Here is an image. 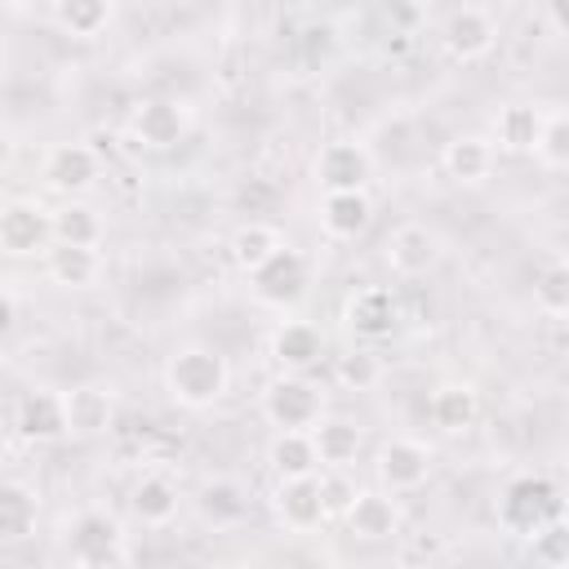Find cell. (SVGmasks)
I'll return each instance as SVG.
<instances>
[{
	"instance_id": "obj_1",
	"label": "cell",
	"mask_w": 569,
	"mask_h": 569,
	"mask_svg": "<svg viewBox=\"0 0 569 569\" xmlns=\"http://www.w3.org/2000/svg\"><path fill=\"white\" fill-rule=\"evenodd\" d=\"M227 387H231L227 356L209 342H182L164 360V391L182 409H209L227 396Z\"/></svg>"
},
{
	"instance_id": "obj_2",
	"label": "cell",
	"mask_w": 569,
	"mask_h": 569,
	"mask_svg": "<svg viewBox=\"0 0 569 569\" xmlns=\"http://www.w3.org/2000/svg\"><path fill=\"white\" fill-rule=\"evenodd\" d=\"M565 516V498L547 476H516L498 498V525L516 538H533Z\"/></svg>"
},
{
	"instance_id": "obj_3",
	"label": "cell",
	"mask_w": 569,
	"mask_h": 569,
	"mask_svg": "<svg viewBox=\"0 0 569 569\" xmlns=\"http://www.w3.org/2000/svg\"><path fill=\"white\" fill-rule=\"evenodd\" d=\"M262 418L276 431H311L325 418V391L302 373H280L262 387Z\"/></svg>"
},
{
	"instance_id": "obj_4",
	"label": "cell",
	"mask_w": 569,
	"mask_h": 569,
	"mask_svg": "<svg viewBox=\"0 0 569 569\" xmlns=\"http://www.w3.org/2000/svg\"><path fill=\"white\" fill-rule=\"evenodd\" d=\"M316 182L325 196L333 191H365L369 178H373V156L365 151V142L356 138H333L316 151Z\"/></svg>"
},
{
	"instance_id": "obj_5",
	"label": "cell",
	"mask_w": 569,
	"mask_h": 569,
	"mask_svg": "<svg viewBox=\"0 0 569 569\" xmlns=\"http://www.w3.org/2000/svg\"><path fill=\"white\" fill-rule=\"evenodd\" d=\"M373 471H378V489L409 493V489L427 485V476H431V449L422 440H413V436H391V440L378 445Z\"/></svg>"
},
{
	"instance_id": "obj_6",
	"label": "cell",
	"mask_w": 569,
	"mask_h": 569,
	"mask_svg": "<svg viewBox=\"0 0 569 569\" xmlns=\"http://www.w3.org/2000/svg\"><path fill=\"white\" fill-rule=\"evenodd\" d=\"M0 249L9 258H31L53 249V213H44L36 200H9L0 209Z\"/></svg>"
},
{
	"instance_id": "obj_7",
	"label": "cell",
	"mask_w": 569,
	"mask_h": 569,
	"mask_svg": "<svg viewBox=\"0 0 569 569\" xmlns=\"http://www.w3.org/2000/svg\"><path fill=\"white\" fill-rule=\"evenodd\" d=\"M249 289H253V298H258L262 307H271V311L298 307L302 293H307V258L284 244L267 267H258V271L249 276Z\"/></svg>"
},
{
	"instance_id": "obj_8",
	"label": "cell",
	"mask_w": 569,
	"mask_h": 569,
	"mask_svg": "<svg viewBox=\"0 0 569 569\" xmlns=\"http://www.w3.org/2000/svg\"><path fill=\"white\" fill-rule=\"evenodd\" d=\"M13 431H18L22 440H31V445H53V440L71 436L62 391H53V387H31V391H22V396L13 400Z\"/></svg>"
},
{
	"instance_id": "obj_9",
	"label": "cell",
	"mask_w": 569,
	"mask_h": 569,
	"mask_svg": "<svg viewBox=\"0 0 569 569\" xmlns=\"http://www.w3.org/2000/svg\"><path fill=\"white\" fill-rule=\"evenodd\" d=\"M440 44H445L449 58L476 62V58H485V53L498 44V22H493V13L480 9V4H458V9H449L445 22H440Z\"/></svg>"
},
{
	"instance_id": "obj_10",
	"label": "cell",
	"mask_w": 569,
	"mask_h": 569,
	"mask_svg": "<svg viewBox=\"0 0 569 569\" xmlns=\"http://www.w3.org/2000/svg\"><path fill=\"white\" fill-rule=\"evenodd\" d=\"M382 262L391 267L396 280H418L427 271H436L440 262V236L427 222H400L387 244H382Z\"/></svg>"
},
{
	"instance_id": "obj_11",
	"label": "cell",
	"mask_w": 569,
	"mask_h": 569,
	"mask_svg": "<svg viewBox=\"0 0 569 569\" xmlns=\"http://www.w3.org/2000/svg\"><path fill=\"white\" fill-rule=\"evenodd\" d=\"M191 129V111L178 102V98H142L129 116V133L133 142L151 147V151H169L187 138Z\"/></svg>"
},
{
	"instance_id": "obj_12",
	"label": "cell",
	"mask_w": 569,
	"mask_h": 569,
	"mask_svg": "<svg viewBox=\"0 0 569 569\" xmlns=\"http://www.w3.org/2000/svg\"><path fill=\"white\" fill-rule=\"evenodd\" d=\"M342 320H347V329H351L356 338L382 342V338H391V333L400 329V298H396L387 284H365V289H356V293L347 298Z\"/></svg>"
},
{
	"instance_id": "obj_13",
	"label": "cell",
	"mask_w": 569,
	"mask_h": 569,
	"mask_svg": "<svg viewBox=\"0 0 569 569\" xmlns=\"http://www.w3.org/2000/svg\"><path fill=\"white\" fill-rule=\"evenodd\" d=\"M98 173H102V160H98V151L89 142H58L44 156V182L67 200L84 196L98 182Z\"/></svg>"
},
{
	"instance_id": "obj_14",
	"label": "cell",
	"mask_w": 569,
	"mask_h": 569,
	"mask_svg": "<svg viewBox=\"0 0 569 569\" xmlns=\"http://www.w3.org/2000/svg\"><path fill=\"white\" fill-rule=\"evenodd\" d=\"M276 516L284 529L293 533H311L329 520L325 511V498H320V476H307V480H276Z\"/></svg>"
},
{
	"instance_id": "obj_15",
	"label": "cell",
	"mask_w": 569,
	"mask_h": 569,
	"mask_svg": "<svg viewBox=\"0 0 569 569\" xmlns=\"http://www.w3.org/2000/svg\"><path fill=\"white\" fill-rule=\"evenodd\" d=\"M62 400H67V427H71V436L93 440V436L111 431V422H116V396L102 382L67 387Z\"/></svg>"
},
{
	"instance_id": "obj_16",
	"label": "cell",
	"mask_w": 569,
	"mask_h": 569,
	"mask_svg": "<svg viewBox=\"0 0 569 569\" xmlns=\"http://www.w3.org/2000/svg\"><path fill=\"white\" fill-rule=\"evenodd\" d=\"M542 124H547V111L542 107H533V102H507L493 116V147L507 151V156H533L538 151V138H542Z\"/></svg>"
},
{
	"instance_id": "obj_17",
	"label": "cell",
	"mask_w": 569,
	"mask_h": 569,
	"mask_svg": "<svg viewBox=\"0 0 569 569\" xmlns=\"http://www.w3.org/2000/svg\"><path fill=\"white\" fill-rule=\"evenodd\" d=\"M325 356V333L311 320H280L271 333V360L280 373H307Z\"/></svg>"
},
{
	"instance_id": "obj_18",
	"label": "cell",
	"mask_w": 569,
	"mask_h": 569,
	"mask_svg": "<svg viewBox=\"0 0 569 569\" xmlns=\"http://www.w3.org/2000/svg\"><path fill=\"white\" fill-rule=\"evenodd\" d=\"M67 551H71V565L98 560V556H111V551H124L120 520L107 516V511H80L71 520V529H67Z\"/></svg>"
},
{
	"instance_id": "obj_19",
	"label": "cell",
	"mask_w": 569,
	"mask_h": 569,
	"mask_svg": "<svg viewBox=\"0 0 569 569\" xmlns=\"http://www.w3.org/2000/svg\"><path fill=\"white\" fill-rule=\"evenodd\" d=\"M360 542H382L400 529V507H396V493L387 489H360V498L351 502L347 520H342Z\"/></svg>"
},
{
	"instance_id": "obj_20",
	"label": "cell",
	"mask_w": 569,
	"mask_h": 569,
	"mask_svg": "<svg viewBox=\"0 0 569 569\" xmlns=\"http://www.w3.org/2000/svg\"><path fill=\"white\" fill-rule=\"evenodd\" d=\"M373 222V200L369 191H333L320 200V231L329 240H356Z\"/></svg>"
},
{
	"instance_id": "obj_21",
	"label": "cell",
	"mask_w": 569,
	"mask_h": 569,
	"mask_svg": "<svg viewBox=\"0 0 569 569\" xmlns=\"http://www.w3.org/2000/svg\"><path fill=\"white\" fill-rule=\"evenodd\" d=\"M493 160H498V147L485 133H458L440 151V164L453 182H485L493 173Z\"/></svg>"
},
{
	"instance_id": "obj_22",
	"label": "cell",
	"mask_w": 569,
	"mask_h": 569,
	"mask_svg": "<svg viewBox=\"0 0 569 569\" xmlns=\"http://www.w3.org/2000/svg\"><path fill=\"white\" fill-rule=\"evenodd\" d=\"M311 440H316V453H320L325 471H347L365 449V431L351 418H333V413H325L311 427Z\"/></svg>"
},
{
	"instance_id": "obj_23",
	"label": "cell",
	"mask_w": 569,
	"mask_h": 569,
	"mask_svg": "<svg viewBox=\"0 0 569 569\" xmlns=\"http://www.w3.org/2000/svg\"><path fill=\"white\" fill-rule=\"evenodd\" d=\"M178 485L169 480V476H160V471H147L142 480H133V489H129V511H133V520L138 525H147V529H164L173 516H178Z\"/></svg>"
},
{
	"instance_id": "obj_24",
	"label": "cell",
	"mask_w": 569,
	"mask_h": 569,
	"mask_svg": "<svg viewBox=\"0 0 569 569\" xmlns=\"http://www.w3.org/2000/svg\"><path fill=\"white\" fill-rule=\"evenodd\" d=\"M267 462L276 471V480H307L320 476V453L311 431H276L267 445Z\"/></svg>"
},
{
	"instance_id": "obj_25",
	"label": "cell",
	"mask_w": 569,
	"mask_h": 569,
	"mask_svg": "<svg viewBox=\"0 0 569 569\" xmlns=\"http://www.w3.org/2000/svg\"><path fill=\"white\" fill-rule=\"evenodd\" d=\"M196 511H200L204 525H213V529H231V525L244 520V511H249V493H244L240 480H231V476H213V480L200 485V493H196Z\"/></svg>"
},
{
	"instance_id": "obj_26",
	"label": "cell",
	"mask_w": 569,
	"mask_h": 569,
	"mask_svg": "<svg viewBox=\"0 0 569 569\" xmlns=\"http://www.w3.org/2000/svg\"><path fill=\"white\" fill-rule=\"evenodd\" d=\"M111 18H116L111 0H58V4H49V22L76 40H98L111 27Z\"/></svg>"
},
{
	"instance_id": "obj_27",
	"label": "cell",
	"mask_w": 569,
	"mask_h": 569,
	"mask_svg": "<svg viewBox=\"0 0 569 569\" xmlns=\"http://www.w3.org/2000/svg\"><path fill=\"white\" fill-rule=\"evenodd\" d=\"M280 249H284V236H280L271 222H258V218L240 222L236 236H231V262H236L244 276H253L258 267H267Z\"/></svg>"
},
{
	"instance_id": "obj_28",
	"label": "cell",
	"mask_w": 569,
	"mask_h": 569,
	"mask_svg": "<svg viewBox=\"0 0 569 569\" xmlns=\"http://www.w3.org/2000/svg\"><path fill=\"white\" fill-rule=\"evenodd\" d=\"M44 271L53 284L62 289H89L102 276V258L98 249H76V244H53L44 253Z\"/></svg>"
},
{
	"instance_id": "obj_29",
	"label": "cell",
	"mask_w": 569,
	"mask_h": 569,
	"mask_svg": "<svg viewBox=\"0 0 569 569\" xmlns=\"http://www.w3.org/2000/svg\"><path fill=\"white\" fill-rule=\"evenodd\" d=\"M431 422L440 431H467L476 418H480V396L471 382H445L431 391Z\"/></svg>"
},
{
	"instance_id": "obj_30",
	"label": "cell",
	"mask_w": 569,
	"mask_h": 569,
	"mask_svg": "<svg viewBox=\"0 0 569 569\" xmlns=\"http://www.w3.org/2000/svg\"><path fill=\"white\" fill-rule=\"evenodd\" d=\"M36 516H40V493L22 480H4V489H0V533H4V542H22L27 533H36Z\"/></svg>"
},
{
	"instance_id": "obj_31",
	"label": "cell",
	"mask_w": 569,
	"mask_h": 569,
	"mask_svg": "<svg viewBox=\"0 0 569 569\" xmlns=\"http://www.w3.org/2000/svg\"><path fill=\"white\" fill-rule=\"evenodd\" d=\"M102 240V218L84 200H62L53 209V244H76V249H98Z\"/></svg>"
},
{
	"instance_id": "obj_32",
	"label": "cell",
	"mask_w": 569,
	"mask_h": 569,
	"mask_svg": "<svg viewBox=\"0 0 569 569\" xmlns=\"http://www.w3.org/2000/svg\"><path fill=\"white\" fill-rule=\"evenodd\" d=\"M333 378H338V387H342V391H373V387H378V378H382V360H378L369 347H356V351L338 356Z\"/></svg>"
},
{
	"instance_id": "obj_33",
	"label": "cell",
	"mask_w": 569,
	"mask_h": 569,
	"mask_svg": "<svg viewBox=\"0 0 569 569\" xmlns=\"http://www.w3.org/2000/svg\"><path fill=\"white\" fill-rule=\"evenodd\" d=\"M533 302L542 316H569V262H547L533 280Z\"/></svg>"
},
{
	"instance_id": "obj_34",
	"label": "cell",
	"mask_w": 569,
	"mask_h": 569,
	"mask_svg": "<svg viewBox=\"0 0 569 569\" xmlns=\"http://www.w3.org/2000/svg\"><path fill=\"white\" fill-rule=\"evenodd\" d=\"M547 169H569V111H547L538 151H533Z\"/></svg>"
},
{
	"instance_id": "obj_35",
	"label": "cell",
	"mask_w": 569,
	"mask_h": 569,
	"mask_svg": "<svg viewBox=\"0 0 569 569\" xmlns=\"http://www.w3.org/2000/svg\"><path fill=\"white\" fill-rule=\"evenodd\" d=\"M529 551H533V560L547 565V569L569 565V520L560 516V520H551L547 529H538V533L529 538Z\"/></svg>"
},
{
	"instance_id": "obj_36",
	"label": "cell",
	"mask_w": 569,
	"mask_h": 569,
	"mask_svg": "<svg viewBox=\"0 0 569 569\" xmlns=\"http://www.w3.org/2000/svg\"><path fill=\"white\" fill-rule=\"evenodd\" d=\"M320 498H325V511H329L333 520H347L351 502L360 498V485H356L347 471H325V476H320Z\"/></svg>"
},
{
	"instance_id": "obj_37",
	"label": "cell",
	"mask_w": 569,
	"mask_h": 569,
	"mask_svg": "<svg viewBox=\"0 0 569 569\" xmlns=\"http://www.w3.org/2000/svg\"><path fill=\"white\" fill-rule=\"evenodd\" d=\"M76 569H129V547L111 551V556H98V560H80Z\"/></svg>"
},
{
	"instance_id": "obj_38",
	"label": "cell",
	"mask_w": 569,
	"mask_h": 569,
	"mask_svg": "<svg viewBox=\"0 0 569 569\" xmlns=\"http://www.w3.org/2000/svg\"><path fill=\"white\" fill-rule=\"evenodd\" d=\"M547 22H551L556 31H569V0H551V4H547Z\"/></svg>"
}]
</instances>
